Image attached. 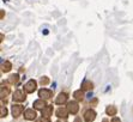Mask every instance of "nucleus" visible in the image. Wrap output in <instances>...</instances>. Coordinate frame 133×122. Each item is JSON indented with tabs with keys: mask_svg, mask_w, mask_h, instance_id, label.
Here are the masks:
<instances>
[{
	"mask_svg": "<svg viewBox=\"0 0 133 122\" xmlns=\"http://www.w3.org/2000/svg\"><path fill=\"white\" fill-rule=\"evenodd\" d=\"M24 117L26 120H35V119H36V113H35V110H32V109L25 110Z\"/></svg>",
	"mask_w": 133,
	"mask_h": 122,
	"instance_id": "0eeeda50",
	"label": "nucleus"
},
{
	"mask_svg": "<svg viewBox=\"0 0 133 122\" xmlns=\"http://www.w3.org/2000/svg\"><path fill=\"white\" fill-rule=\"evenodd\" d=\"M34 107L36 108V109H43L44 107H46V102L42 101V99H37V101L34 102Z\"/></svg>",
	"mask_w": 133,
	"mask_h": 122,
	"instance_id": "9d476101",
	"label": "nucleus"
},
{
	"mask_svg": "<svg viewBox=\"0 0 133 122\" xmlns=\"http://www.w3.org/2000/svg\"><path fill=\"white\" fill-rule=\"evenodd\" d=\"M95 117H96V113L94 111V110H88L87 113L84 114V120L87 122H91L95 120Z\"/></svg>",
	"mask_w": 133,
	"mask_h": 122,
	"instance_id": "39448f33",
	"label": "nucleus"
},
{
	"mask_svg": "<svg viewBox=\"0 0 133 122\" xmlns=\"http://www.w3.org/2000/svg\"><path fill=\"white\" fill-rule=\"evenodd\" d=\"M105 111H107V114H108V115H115V114H116V108H115L114 105H110V107L107 108V110H105Z\"/></svg>",
	"mask_w": 133,
	"mask_h": 122,
	"instance_id": "4468645a",
	"label": "nucleus"
},
{
	"mask_svg": "<svg viewBox=\"0 0 133 122\" xmlns=\"http://www.w3.org/2000/svg\"><path fill=\"white\" fill-rule=\"evenodd\" d=\"M48 82H49V80H48V78H42V79H41V83H42V84H44V85H46V84H48Z\"/></svg>",
	"mask_w": 133,
	"mask_h": 122,
	"instance_id": "aec40b11",
	"label": "nucleus"
},
{
	"mask_svg": "<svg viewBox=\"0 0 133 122\" xmlns=\"http://www.w3.org/2000/svg\"><path fill=\"white\" fill-rule=\"evenodd\" d=\"M111 122H121V120L119 117H114V119L111 120Z\"/></svg>",
	"mask_w": 133,
	"mask_h": 122,
	"instance_id": "412c9836",
	"label": "nucleus"
},
{
	"mask_svg": "<svg viewBox=\"0 0 133 122\" xmlns=\"http://www.w3.org/2000/svg\"><path fill=\"white\" fill-rule=\"evenodd\" d=\"M78 109H79V105H78L76 102H68L67 110H68V113H70V114H72V115L77 114L78 113Z\"/></svg>",
	"mask_w": 133,
	"mask_h": 122,
	"instance_id": "f03ea898",
	"label": "nucleus"
},
{
	"mask_svg": "<svg viewBox=\"0 0 133 122\" xmlns=\"http://www.w3.org/2000/svg\"><path fill=\"white\" fill-rule=\"evenodd\" d=\"M37 122H50L49 119H48V116H42L40 119L37 120Z\"/></svg>",
	"mask_w": 133,
	"mask_h": 122,
	"instance_id": "a211bd4d",
	"label": "nucleus"
},
{
	"mask_svg": "<svg viewBox=\"0 0 133 122\" xmlns=\"http://www.w3.org/2000/svg\"><path fill=\"white\" fill-rule=\"evenodd\" d=\"M24 90H25V92H28V93H32V92L36 90V82H35V80H29L24 85Z\"/></svg>",
	"mask_w": 133,
	"mask_h": 122,
	"instance_id": "f257e3e1",
	"label": "nucleus"
},
{
	"mask_svg": "<svg viewBox=\"0 0 133 122\" xmlns=\"http://www.w3.org/2000/svg\"><path fill=\"white\" fill-rule=\"evenodd\" d=\"M73 96H74V98H76V99H78V101H82V99H83V97H84L83 91H82V90H78V91H76L73 93Z\"/></svg>",
	"mask_w": 133,
	"mask_h": 122,
	"instance_id": "ddd939ff",
	"label": "nucleus"
},
{
	"mask_svg": "<svg viewBox=\"0 0 133 122\" xmlns=\"http://www.w3.org/2000/svg\"><path fill=\"white\" fill-rule=\"evenodd\" d=\"M23 110H24L23 105H12V115L15 117H18L23 113Z\"/></svg>",
	"mask_w": 133,
	"mask_h": 122,
	"instance_id": "423d86ee",
	"label": "nucleus"
},
{
	"mask_svg": "<svg viewBox=\"0 0 133 122\" xmlns=\"http://www.w3.org/2000/svg\"><path fill=\"white\" fill-rule=\"evenodd\" d=\"M9 92H10V90L9 89H4V86H1V98H4V97H6L7 95H9Z\"/></svg>",
	"mask_w": 133,
	"mask_h": 122,
	"instance_id": "f3484780",
	"label": "nucleus"
},
{
	"mask_svg": "<svg viewBox=\"0 0 133 122\" xmlns=\"http://www.w3.org/2000/svg\"><path fill=\"white\" fill-rule=\"evenodd\" d=\"M25 99V95L22 90H17L13 93V101L15 102H23Z\"/></svg>",
	"mask_w": 133,
	"mask_h": 122,
	"instance_id": "7ed1b4c3",
	"label": "nucleus"
},
{
	"mask_svg": "<svg viewBox=\"0 0 133 122\" xmlns=\"http://www.w3.org/2000/svg\"><path fill=\"white\" fill-rule=\"evenodd\" d=\"M67 101V95L66 93H60L59 96H58V98L55 99V103L56 104H62V103H65V102Z\"/></svg>",
	"mask_w": 133,
	"mask_h": 122,
	"instance_id": "1a4fd4ad",
	"label": "nucleus"
},
{
	"mask_svg": "<svg viewBox=\"0 0 133 122\" xmlns=\"http://www.w3.org/2000/svg\"><path fill=\"white\" fill-rule=\"evenodd\" d=\"M52 111H53V107H52V105H46V107L42 109V115H43V116H50Z\"/></svg>",
	"mask_w": 133,
	"mask_h": 122,
	"instance_id": "9b49d317",
	"label": "nucleus"
},
{
	"mask_svg": "<svg viewBox=\"0 0 133 122\" xmlns=\"http://www.w3.org/2000/svg\"><path fill=\"white\" fill-rule=\"evenodd\" d=\"M18 80V74H13V76H11L7 79V83H10V84H13V83H16Z\"/></svg>",
	"mask_w": 133,
	"mask_h": 122,
	"instance_id": "dca6fc26",
	"label": "nucleus"
},
{
	"mask_svg": "<svg viewBox=\"0 0 133 122\" xmlns=\"http://www.w3.org/2000/svg\"><path fill=\"white\" fill-rule=\"evenodd\" d=\"M90 89H92V84L90 82H88V80H85V82L83 83V85H82V90L87 91V90H90Z\"/></svg>",
	"mask_w": 133,
	"mask_h": 122,
	"instance_id": "f8f14e48",
	"label": "nucleus"
},
{
	"mask_svg": "<svg viewBox=\"0 0 133 122\" xmlns=\"http://www.w3.org/2000/svg\"><path fill=\"white\" fill-rule=\"evenodd\" d=\"M52 95H53V92L50 90H47V89H42V90L38 91V96L41 98H43V99H49L52 97Z\"/></svg>",
	"mask_w": 133,
	"mask_h": 122,
	"instance_id": "20e7f679",
	"label": "nucleus"
},
{
	"mask_svg": "<svg viewBox=\"0 0 133 122\" xmlns=\"http://www.w3.org/2000/svg\"><path fill=\"white\" fill-rule=\"evenodd\" d=\"M0 109H1V117H5V116H6V114H7L6 108H4L3 105H1V108H0Z\"/></svg>",
	"mask_w": 133,
	"mask_h": 122,
	"instance_id": "6ab92c4d",
	"label": "nucleus"
},
{
	"mask_svg": "<svg viewBox=\"0 0 133 122\" xmlns=\"http://www.w3.org/2000/svg\"><path fill=\"white\" fill-rule=\"evenodd\" d=\"M1 70H3L4 72H9V71L11 70V64H10L9 61H5L3 64V68H1Z\"/></svg>",
	"mask_w": 133,
	"mask_h": 122,
	"instance_id": "2eb2a0df",
	"label": "nucleus"
},
{
	"mask_svg": "<svg viewBox=\"0 0 133 122\" xmlns=\"http://www.w3.org/2000/svg\"><path fill=\"white\" fill-rule=\"evenodd\" d=\"M67 113H68L67 109L59 108V109L56 110V116H58V117H62V119H66V117H67Z\"/></svg>",
	"mask_w": 133,
	"mask_h": 122,
	"instance_id": "6e6552de",
	"label": "nucleus"
},
{
	"mask_svg": "<svg viewBox=\"0 0 133 122\" xmlns=\"http://www.w3.org/2000/svg\"><path fill=\"white\" fill-rule=\"evenodd\" d=\"M103 122H108V121H107V120H103Z\"/></svg>",
	"mask_w": 133,
	"mask_h": 122,
	"instance_id": "5701e85b",
	"label": "nucleus"
},
{
	"mask_svg": "<svg viewBox=\"0 0 133 122\" xmlns=\"http://www.w3.org/2000/svg\"><path fill=\"white\" fill-rule=\"evenodd\" d=\"M58 122H66V121H62V120H59V121H58Z\"/></svg>",
	"mask_w": 133,
	"mask_h": 122,
	"instance_id": "4be33fe9",
	"label": "nucleus"
}]
</instances>
